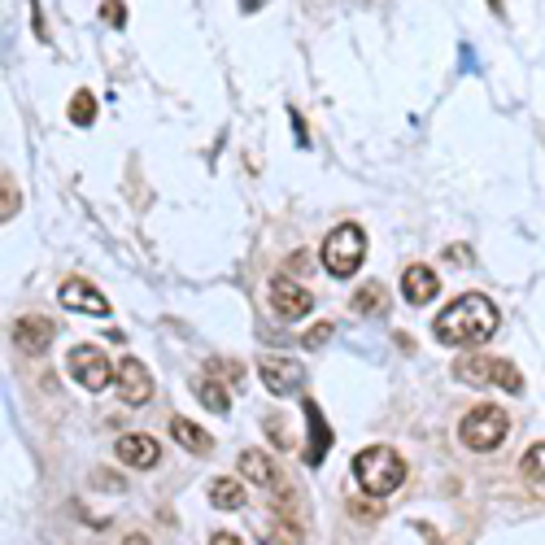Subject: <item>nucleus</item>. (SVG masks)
I'll use <instances>...</instances> for the list:
<instances>
[{
  "instance_id": "obj_21",
  "label": "nucleus",
  "mask_w": 545,
  "mask_h": 545,
  "mask_svg": "<svg viewBox=\"0 0 545 545\" xmlns=\"http://www.w3.org/2000/svg\"><path fill=\"white\" fill-rule=\"evenodd\" d=\"M519 467H524V476H528V480L545 484V441H541V445H532V450L524 454V463H519Z\"/></svg>"
},
{
  "instance_id": "obj_5",
  "label": "nucleus",
  "mask_w": 545,
  "mask_h": 545,
  "mask_svg": "<svg viewBox=\"0 0 545 545\" xmlns=\"http://www.w3.org/2000/svg\"><path fill=\"white\" fill-rule=\"evenodd\" d=\"M506 432H511V415L498 406H476L471 415L463 419V428H458V436H463V445L467 450H476V454H489V450H498V445L506 441Z\"/></svg>"
},
{
  "instance_id": "obj_18",
  "label": "nucleus",
  "mask_w": 545,
  "mask_h": 545,
  "mask_svg": "<svg viewBox=\"0 0 545 545\" xmlns=\"http://www.w3.org/2000/svg\"><path fill=\"white\" fill-rule=\"evenodd\" d=\"M192 389H197L201 406L214 410V415H227V410H232V393H227L223 384H214V380H192Z\"/></svg>"
},
{
  "instance_id": "obj_27",
  "label": "nucleus",
  "mask_w": 545,
  "mask_h": 545,
  "mask_svg": "<svg viewBox=\"0 0 545 545\" xmlns=\"http://www.w3.org/2000/svg\"><path fill=\"white\" fill-rule=\"evenodd\" d=\"M489 5H493V9H502V0H489Z\"/></svg>"
},
{
  "instance_id": "obj_10",
  "label": "nucleus",
  "mask_w": 545,
  "mask_h": 545,
  "mask_svg": "<svg viewBox=\"0 0 545 545\" xmlns=\"http://www.w3.org/2000/svg\"><path fill=\"white\" fill-rule=\"evenodd\" d=\"M114 454H118V463H127V467H136V471H149V467H157V458H162L157 441H153V436H144V432L118 436Z\"/></svg>"
},
{
  "instance_id": "obj_4",
  "label": "nucleus",
  "mask_w": 545,
  "mask_h": 545,
  "mask_svg": "<svg viewBox=\"0 0 545 545\" xmlns=\"http://www.w3.org/2000/svg\"><path fill=\"white\" fill-rule=\"evenodd\" d=\"M454 375L463 384H476V389H489V384H498L506 393H524V375H519L511 362L502 358H489V354H467L454 362Z\"/></svg>"
},
{
  "instance_id": "obj_14",
  "label": "nucleus",
  "mask_w": 545,
  "mask_h": 545,
  "mask_svg": "<svg viewBox=\"0 0 545 545\" xmlns=\"http://www.w3.org/2000/svg\"><path fill=\"white\" fill-rule=\"evenodd\" d=\"M306 428H310V445H306V463L310 467H319L327 450H332V428L323 423V410L319 402H306Z\"/></svg>"
},
{
  "instance_id": "obj_19",
  "label": "nucleus",
  "mask_w": 545,
  "mask_h": 545,
  "mask_svg": "<svg viewBox=\"0 0 545 545\" xmlns=\"http://www.w3.org/2000/svg\"><path fill=\"white\" fill-rule=\"evenodd\" d=\"M70 123H79V127H92V123H96V101H92V92H75V96H70Z\"/></svg>"
},
{
  "instance_id": "obj_11",
  "label": "nucleus",
  "mask_w": 545,
  "mask_h": 545,
  "mask_svg": "<svg viewBox=\"0 0 545 545\" xmlns=\"http://www.w3.org/2000/svg\"><path fill=\"white\" fill-rule=\"evenodd\" d=\"M402 293L410 306H428V301H436V293H441V275L432 271V266H406V275H402Z\"/></svg>"
},
{
  "instance_id": "obj_8",
  "label": "nucleus",
  "mask_w": 545,
  "mask_h": 545,
  "mask_svg": "<svg viewBox=\"0 0 545 545\" xmlns=\"http://www.w3.org/2000/svg\"><path fill=\"white\" fill-rule=\"evenodd\" d=\"M271 306H275V314L280 319H306V314L314 310V297L306 293L301 284H293V280H284V275H275L271 280Z\"/></svg>"
},
{
  "instance_id": "obj_20",
  "label": "nucleus",
  "mask_w": 545,
  "mask_h": 545,
  "mask_svg": "<svg viewBox=\"0 0 545 545\" xmlns=\"http://www.w3.org/2000/svg\"><path fill=\"white\" fill-rule=\"evenodd\" d=\"M354 310H362V314H380V310H384V288H380V284L358 288V293H354Z\"/></svg>"
},
{
  "instance_id": "obj_25",
  "label": "nucleus",
  "mask_w": 545,
  "mask_h": 545,
  "mask_svg": "<svg viewBox=\"0 0 545 545\" xmlns=\"http://www.w3.org/2000/svg\"><path fill=\"white\" fill-rule=\"evenodd\" d=\"M210 545H240V537H232V532H214Z\"/></svg>"
},
{
  "instance_id": "obj_12",
  "label": "nucleus",
  "mask_w": 545,
  "mask_h": 545,
  "mask_svg": "<svg viewBox=\"0 0 545 545\" xmlns=\"http://www.w3.org/2000/svg\"><path fill=\"white\" fill-rule=\"evenodd\" d=\"M57 297H62V306H66V310H83V314H92V319H105V314H109V301H105L101 293H96V288H92L88 280H66V284H62V293H57Z\"/></svg>"
},
{
  "instance_id": "obj_1",
  "label": "nucleus",
  "mask_w": 545,
  "mask_h": 545,
  "mask_svg": "<svg viewBox=\"0 0 545 545\" xmlns=\"http://www.w3.org/2000/svg\"><path fill=\"white\" fill-rule=\"evenodd\" d=\"M432 332L441 345H454V349L458 345H484L493 332H498V306H493L484 293H463L436 314Z\"/></svg>"
},
{
  "instance_id": "obj_22",
  "label": "nucleus",
  "mask_w": 545,
  "mask_h": 545,
  "mask_svg": "<svg viewBox=\"0 0 545 545\" xmlns=\"http://www.w3.org/2000/svg\"><path fill=\"white\" fill-rule=\"evenodd\" d=\"M0 201H5V205H0V218H5V223H9V218L18 214V188L9 184V175H5V197H0Z\"/></svg>"
},
{
  "instance_id": "obj_15",
  "label": "nucleus",
  "mask_w": 545,
  "mask_h": 545,
  "mask_svg": "<svg viewBox=\"0 0 545 545\" xmlns=\"http://www.w3.org/2000/svg\"><path fill=\"white\" fill-rule=\"evenodd\" d=\"M210 502L218 511H240V506L249 502V493H245V484L232 480V476H214L210 480Z\"/></svg>"
},
{
  "instance_id": "obj_6",
  "label": "nucleus",
  "mask_w": 545,
  "mask_h": 545,
  "mask_svg": "<svg viewBox=\"0 0 545 545\" xmlns=\"http://www.w3.org/2000/svg\"><path fill=\"white\" fill-rule=\"evenodd\" d=\"M66 367L88 393H101V389H109V380H118V371L109 367V358L96 345H75L66 358Z\"/></svg>"
},
{
  "instance_id": "obj_7",
  "label": "nucleus",
  "mask_w": 545,
  "mask_h": 545,
  "mask_svg": "<svg viewBox=\"0 0 545 545\" xmlns=\"http://www.w3.org/2000/svg\"><path fill=\"white\" fill-rule=\"evenodd\" d=\"M258 375H262V384L275 397H288V393L306 389V367H301V362H288V358H262Z\"/></svg>"
},
{
  "instance_id": "obj_23",
  "label": "nucleus",
  "mask_w": 545,
  "mask_h": 545,
  "mask_svg": "<svg viewBox=\"0 0 545 545\" xmlns=\"http://www.w3.org/2000/svg\"><path fill=\"white\" fill-rule=\"evenodd\" d=\"M101 18H105V22H114V27H123V22H127L123 0H105V5H101Z\"/></svg>"
},
{
  "instance_id": "obj_2",
  "label": "nucleus",
  "mask_w": 545,
  "mask_h": 545,
  "mask_svg": "<svg viewBox=\"0 0 545 545\" xmlns=\"http://www.w3.org/2000/svg\"><path fill=\"white\" fill-rule=\"evenodd\" d=\"M354 480L367 498H389L406 484V458L389 445H371L354 458Z\"/></svg>"
},
{
  "instance_id": "obj_24",
  "label": "nucleus",
  "mask_w": 545,
  "mask_h": 545,
  "mask_svg": "<svg viewBox=\"0 0 545 545\" xmlns=\"http://www.w3.org/2000/svg\"><path fill=\"white\" fill-rule=\"evenodd\" d=\"M327 336H332V323H319V327H310V332H306V345L310 349H323Z\"/></svg>"
},
{
  "instance_id": "obj_17",
  "label": "nucleus",
  "mask_w": 545,
  "mask_h": 545,
  "mask_svg": "<svg viewBox=\"0 0 545 545\" xmlns=\"http://www.w3.org/2000/svg\"><path fill=\"white\" fill-rule=\"evenodd\" d=\"M236 467H240V476L253 480V484H262V489H271V484H275V467H271V458H266L262 450H245Z\"/></svg>"
},
{
  "instance_id": "obj_3",
  "label": "nucleus",
  "mask_w": 545,
  "mask_h": 545,
  "mask_svg": "<svg viewBox=\"0 0 545 545\" xmlns=\"http://www.w3.org/2000/svg\"><path fill=\"white\" fill-rule=\"evenodd\" d=\"M362 262H367V232H362L358 223H341L332 236L323 240V266H327V275L349 280V275H358Z\"/></svg>"
},
{
  "instance_id": "obj_16",
  "label": "nucleus",
  "mask_w": 545,
  "mask_h": 545,
  "mask_svg": "<svg viewBox=\"0 0 545 545\" xmlns=\"http://www.w3.org/2000/svg\"><path fill=\"white\" fill-rule=\"evenodd\" d=\"M171 436H175L179 445H184V450H192V454H210V432L197 428V423L184 419V415L171 419Z\"/></svg>"
},
{
  "instance_id": "obj_26",
  "label": "nucleus",
  "mask_w": 545,
  "mask_h": 545,
  "mask_svg": "<svg viewBox=\"0 0 545 545\" xmlns=\"http://www.w3.org/2000/svg\"><path fill=\"white\" fill-rule=\"evenodd\" d=\"M266 0H240V9H245V14H253V9H262Z\"/></svg>"
},
{
  "instance_id": "obj_13",
  "label": "nucleus",
  "mask_w": 545,
  "mask_h": 545,
  "mask_svg": "<svg viewBox=\"0 0 545 545\" xmlns=\"http://www.w3.org/2000/svg\"><path fill=\"white\" fill-rule=\"evenodd\" d=\"M57 327L44 319V314H27V319L14 323V345L27 349V354H40V349H48V341H53Z\"/></svg>"
},
{
  "instance_id": "obj_9",
  "label": "nucleus",
  "mask_w": 545,
  "mask_h": 545,
  "mask_svg": "<svg viewBox=\"0 0 545 545\" xmlns=\"http://www.w3.org/2000/svg\"><path fill=\"white\" fill-rule=\"evenodd\" d=\"M118 393H123V402L127 406H144L153 397V375H149V367H144L140 358H123L118 362Z\"/></svg>"
}]
</instances>
